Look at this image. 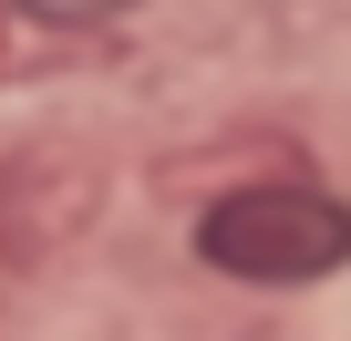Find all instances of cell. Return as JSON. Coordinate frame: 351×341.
Listing matches in <instances>:
<instances>
[{"label": "cell", "mask_w": 351, "mask_h": 341, "mask_svg": "<svg viewBox=\"0 0 351 341\" xmlns=\"http://www.w3.org/2000/svg\"><path fill=\"white\" fill-rule=\"evenodd\" d=\"M21 21H52V32H93V21H124L134 0H11Z\"/></svg>", "instance_id": "3"}, {"label": "cell", "mask_w": 351, "mask_h": 341, "mask_svg": "<svg viewBox=\"0 0 351 341\" xmlns=\"http://www.w3.org/2000/svg\"><path fill=\"white\" fill-rule=\"evenodd\" d=\"M197 259L228 269V279L300 290V279H330L351 259V207L320 197V187H238L197 217Z\"/></svg>", "instance_id": "1"}, {"label": "cell", "mask_w": 351, "mask_h": 341, "mask_svg": "<svg viewBox=\"0 0 351 341\" xmlns=\"http://www.w3.org/2000/svg\"><path fill=\"white\" fill-rule=\"evenodd\" d=\"M93 207V165H73L62 145H21L11 176H0V228H11V259H42V238L83 228Z\"/></svg>", "instance_id": "2"}]
</instances>
